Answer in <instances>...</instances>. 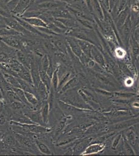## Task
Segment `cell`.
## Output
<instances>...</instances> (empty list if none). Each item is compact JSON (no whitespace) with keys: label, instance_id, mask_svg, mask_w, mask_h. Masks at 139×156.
I'll return each instance as SVG.
<instances>
[{"label":"cell","instance_id":"6da1fadb","mask_svg":"<svg viewBox=\"0 0 139 156\" xmlns=\"http://www.w3.org/2000/svg\"><path fill=\"white\" fill-rule=\"evenodd\" d=\"M3 18L7 27L15 30L17 32H19L22 36H26L30 37L36 36L33 34H31V32H29L28 30L24 28L12 16L10 18Z\"/></svg>","mask_w":139,"mask_h":156},{"label":"cell","instance_id":"7a4b0ae2","mask_svg":"<svg viewBox=\"0 0 139 156\" xmlns=\"http://www.w3.org/2000/svg\"><path fill=\"white\" fill-rule=\"evenodd\" d=\"M0 41L4 43L6 45L11 48L16 50L24 49L25 46L23 41L17 37V36H3L0 37Z\"/></svg>","mask_w":139,"mask_h":156},{"label":"cell","instance_id":"3957f363","mask_svg":"<svg viewBox=\"0 0 139 156\" xmlns=\"http://www.w3.org/2000/svg\"><path fill=\"white\" fill-rule=\"evenodd\" d=\"M12 16L24 28L26 29V30H28L29 32L33 34L35 36H40L41 37L47 38V39H48V37L49 38V37H51V36H47L45 34H43V33L37 30L36 28H35V27H34L32 25H30V23H28L26 21H25V20H23L21 17L16 16V15H12Z\"/></svg>","mask_w":139,"mask_h":156},{"label":"cell","instance_id":"277c9868","mask_svg":"<svg viewBox=\"0 0 139 156\" xmlns=\"http://www.w3.org/2000/svg\"><path fill=\"white\" fill-rule=\"evenodd\" d=\"M67 5V4L65 3L56 0L55 1H45L41 2L38 4L37 6L39 9L41 11H50L58 9L60 7H65Z\"/></svg>","mask_w":139,"mask_h":156},{"label":"cell","instance_id":"5b68a950","mask_svg":"<svg viewBox=\"0 0 139 156\" xmlns=\"http://www.w3.org/2000/svg\"><path fill=\"white\" fill-rule=\"evenodd\" d=\"M130 13V10L129 6H128L125 8V9L121 11L117 15L115 19V25H116V29L117 31H120V33L122 30V27L123 26V24L125 23V21L127 20L128 16Z\"/></svg>","mask_w":139,"mask_h":156},{"label":"cell","instance_id":"8992f818","mask_svg":"<svg viewBox=\"0 0 139 156\" xmlns=\"http://www.w3.org/2000/svg\"><path fill=\"white\" fill-rule=\"evenodd\" d=\"M49 12L55 18H75L67 6L60 7Z\"/></svg>","mask_w":139,"mask_h":156},{"label":"cell","instance_id":"52a82bcc","mask_svg":"<svg viewBox=\"0 0 139 156\" xmlns=\"http://www.w3.org/2000/svg\"><path fill=\"white\" fill-rule=\"evenodd\" d=\"M16 55L18 62L25 67L30 70L31 58L28 56V55H26L22 50H17Z\"/></svg>","mask_w":139,"mask_h":156},{"label":"cell","instance_id":"ba28073f","mask_svg":"<svg viewBox=\"0 0 139 156\" xmlns=\"http://www.w3.org/2000/svg\"><path fill=\"white\" fill-rule=\"evenodd\" d=\"M31 0H20L17 6L12 12L14 15L19 16L26 11L30 6Z\"/></svg>","mask_w":139,"mask_h":156},{"label":"cell","instance_id":"9c48e42d","mask_svg":"<svg viewBox=\"0 0 139 156\" xmlns=\"http://www.w3.org/2000/svg\"><path fill=\"white\" fill-rule=\"evenodd\" d=\"M132 29L133 28V23H132L131 14L129 15L127 17V20L125 21V23L123 24V26L122 27V30L120 33L123 34L126 39H127L130 35Z\"/></svg>","mask_w":139,"mask_h":156},{"label":"cell","instance_id":"30bf717a","mask_svg":"<svg viewBox=\"0 0 139 156\" xmlns=\"http://www.w3.org/2000/svg\"><path fill=\"white\" fill-rule=\"evenodd\" d=\"M92 5L93 9V14L95 15L99 20H103V13L102 6L99 0H92Z\"/></svg>","mask_w":139,"mask_h":156},{"label":"cell","instance_id":"8fae6325","mask_svg":"<svg viewBox=\"0 0 139 156\" xmlns=\"http://www.w3.org/2000/svg\"><path fill=\"white\" fill-rule=\"evenodd\" d=\"M61 22L68 28L72 29L81 27L75 18H55Z\"/></svg>","mask_w":139,"mask_h":156},{"label":"cell","instance_id":"7c38bea8","mask_svg":"<svg viewBox=\"0 0 139 156\" xmlns=\"http://www.w3.org/2000/svg\"><path fill=\"white\" fill-rule=\"evenodd\" d=\"M18 78H21V79L27 82L30 84L33 85L34 87L32 75L29 69H27L26 67L23 68V70L20 73H18Z\"/></svg>","mask_w":139,"mask_h":156},{"label":"cell","instance_id":"4fadbf2b","mask_svg":"<svg viewBox=\"0 0 139 156\" xmlns=\"http://www.w3.org/2000/svg\"><path fill=\"white\" fill-rule=\"evenodd\" d=\"M66 40L67 42L68 43L69 46L70 47L71 49L72 50L73 52L76 55H81V48L75 38L68 36V37H66Z\"/></svg>","mask_w":139,"mask_h":156},{"label":"cell","instance_id":"5bb4252c","mask_svg":"<svg viewBox=\"0 0 139 156\" xmlns=\"http://www.w3.org/2000/svg\"><path fill=\"white\" fill-rule=\"evenodd\" d=\"M23 20L30 23L35 28L37 27H48L47 23H45L41 18L39 17H31V18H23Z\"/></svg>","mask_w":139,"mask_h":156},{"label":"cell","instance_id":"9a60e30c","mask_svg":"<svg viewBox=\"0 0 139 156\" xmlns=\"http://www.w3.org/2000/svg\"><path fill=\"white\" fill-rule=\"evenodd\" d=\"M39 73L41 81L45 85L49 93L51 89V78L49 77L46 71H43L42 69H39Z\"/></svg>","mask_w":139,"mask_h":156},{"label":"cell","instance_id":"2e32d148","mask_svg":"<svg viewBox=\"0 0 139 156\" xmlns=\"http://www.w3.org/2000/svg\"><path fill=\"white\" fill-rule=\"evenodd\" d=\"M36 89V92L37 94L40 96L41 99L43 100H47L49 95V93L48 91L47 87L41 81L37 85Z\"/></svg>","mask_w":139,"mask_h":156},{"label":"cell","instance_id":"e0dca14e","mask_svg":"<svg viewBox=\"0 0 139 156\" xmlns=\"http://www.w3.org/2000/svg\"><path fill=\"white\" fill-rule=\"evenodd\" d=\"M50 111V108H49V104L47 101H45L44 103L42 108H41V117L42 118L43 122L45 123V124L47 123L48 122V119H49V112Z\"/></svg>","mask_w":139,"mask_h":156},{"label":"cell","instance_id":"ac0fdd59","mask_svg":"<svg viewBox=\"0 0 139 156\" xmlns=\"http://www.w3.org/2000/svg\"><path fill=\"white\" fill-rule=\"evenodd\" d=\"M4 78L7 81V83L12 85L14 87H19L20 88L19 83L16 76L11 75L9 73H4L3 74Z\"/></svg>","mask_w":139,"mask_h":156},{"label":"cell","instance_id":"d6986e66","mask_svg":"<svg viewBox=\"0 0 139 156\" xmlns=\"http://www.w3.org/2000/svg\"><path fill=\"white\" fill-rule=\"evenodd\" d=\"M12 121H14L21 124H36L32 121V120L30 119L28 115H16L14 119H12Z\"/></svg>","mask_w":139,"mask_h":156},{"label":"cell","instance_id":"ffe728a7","mask_svg":"<svg viewBox=\"0 0 139 156\" xmlns=\"http://www.w3.org/2000/svg\"><path fill=\"white\" fill-rule=\"evenodd\" d=\"M35 142L36 145L38 148L39 151H40L42 154H47V155H51L52 154L50 149H49V147H48L45 143H43L41 140H36Z\"/></svg>","mask_w":139,"mask_h":156},{"label":"cell","instance_id":"44dd1931","mask_svg":"<svg viewBox=\"0 0 139 156\" xmlns=\"http://www.w3.org/2000/svg\"><path fill=\"white\" fill-rule=\"evenodd\" d=\"M76 20L78 22L80 26L84 28L89 29V30H94L95 22H92L89 20L76 18Z\"/></svg>","mask_w":139,"mask_h":156},{"label":"cell","instance_id":"7402d4cb","mask_svg":"<svg viewBox=\"0 0 139 156\" xmlns=\"http://www.w3.org/2000/svg\"><path fill=\"white\" fill-rule=\"evenodd\" d=\"M43 11L38 9V10H28L27 9L25 11L23 14L18 16L20 17L23 18H31V17H39L42 13Z\"/></svg>","mask_w":139,"mask_h":156},{"label":"cell","instance_id":"603a6c76","mask_svg":"<svg viewBox=\"0 0 139 156\" xmlns=\"http://www.w3.org/2000/svg\"><path fill=\"white\" fill-rule=\"evenodd\" d=\"M22 36L19 32L9 27H3L0 28V37L3 36Z\"/></svg>","mask_w":139,"mask_h":156},{"label":"cell","instance_id":"cb8c5ba5","mask_svg":"<svg viewBox=\"0 0 139 156\" xmlns=\"http://www.w3.org/2000/svg\"><path fill=\"white\" fill-rule=\"evenodd\" d=\"M17 79L19 83L20 88H21L25 92H28L34 94V87H32V85L30 84L27 82L21 79V78H17Z\"/></svg>","mask_w":139,"mask_h":156},{"label":"cell","instance_id":"d4e9b609","mask_svg":"<svg viewBox=\"0 0 139 156\" xmlns=\"http://www.w3.org/2000/svg\"><path fill=\"white\" fill-rule=\"evenodd\" d=\"M28 116L32 120L33 122L36 124H40L41 126H43V124H45V123L43 122L42 117H41L40 112H33L32 114L28 115Z\"/></svg>","mask_w":139,"mask_h":156},{"label":"cell","instance_id":"484cf974","mask_svg":"<svg viewBox=\"0 0 139 156\" xmlns=\"http://www.w3.org/2000/svg\"><path fill=\"white\" fill-rule=\"evenodd\" d=\"M25 95L26 99L30 105L33 106H36L39 104V99H37L36 96L32 93L25 92Z\"/></svg>","mask_w":139,"mask_h":156},{"label":"cell","instance_id":"4316f807","mask_svg":"<svg viewBox=\"0 0 139 156\" xmlns=\"http://www.w3.org/2000/svg\"><path fill=\"white\" fill-rule=\"evenodd\" d=\"M12 90H14L15 92L16 93V94H17L19 98L21 101L23 103L26 105H29V106L31 105L26 99V97L25 95V91L23 90H22L21 88H19V87H12Z\"/></svg>","mask_w":139,"mask_h":156},{"label":"cell","instance_id":"83f0119b","mask_svg":"<svg viewBox=\"0 0 139 156\" xmlns=\"http://www.w3.org/2000/svg\"><path fill=\"white\" fill-rule=\"evenodd\" d=\"M50 40L55 44L58 51L64 52L66 50L65 43L61 39H54L51 37Z\"/></svg>","mask_w":139,"mask_h":156},{"label":"cell","instance_id":"f1b7e54d","mask_svg":"<svg viewBox=\"0 0 139 156\" xmlns=\"http://www.w3.org/2000/svg\"><path fill=\"white\" fill-rule=\"evenodd\" d=\"M40 62L41 68L40 69H42L43 71L46 72L49 65V56L46 54H44L42 57Z\"/></svg>","mask_w":139,"mask_h":156},{"label":"cell","instance_id":"f546056e","mask_svg":"<svg viewBox=\"0 0 139 156\" xmlns=\"http://www.w3.org/2000/svg\"><path fill=\"white\" fill-rule=\"evenodd\" d=\"M58 69H56L54 72L53 76L51 79V87L54 90H57L58 89Z\"/></svg>","mask_w":139,"mask_h":156},{"label":"cell","instance_id":"4dcf8cb0","mask_svg":"<svg viewBox=\"0 0 139 156\" xmlns=\"http://www.w3.org/2000/svg\"><path fill=\"white\" fill-rule=\"evenodd\" d=\"M36 29L40 32H42L43 34H45L47 36L54 37V36H57L59 35V34H56L55 32H54L53 30H51L48 27H37Z\"/></svg>","mask_w":139,"mask_h":156},{"label":"cell","instance_id":"1f68e13d","mask_svg":"<svg viewBox=\"0 0 139 156\" xmlns=\"http://www.w3.org/2000/svg\"><path fill=\"white\" fill-rule=\"evenodd\" d=\"M44 45L46 50L50 52L55 53L56 51H58L55 44L50 40H49H49H46V41H44Z\"/></svg>","mask_w":139,"mask_h":156},{"label":"cell","instance_id":"d6a6232c","mask_svg":"<svg viewBox=\"0 0 139 156\" xmlns=\"http://www.w3.org/2000/svg\"><path fill=\"white\" fill-rule=\"evenodd\" d=\"M19 1L20 0H11L9 2H7L6 3L7 9L11 12H12L17 6Z\"/></svg>","mask_w":139,"mask_h":156},{"label":"cell","instance_id":"836d02e7","mask_svg":"<svg viewBox=\"0 0 139 156\" xmlns=\"http://www.w3.org/2000/svg\"><path fill=\"white\" fill-rule=\"evenodd\" d=\"M7 94L8 98H9V99H11V101H21L19 98L17 94L13 90H12L7 91Z\"/></svg>","mask_w":139,"mask_h":156},{"label":"cell","instance_id":"e575fe53","mask_svg":"<svg viewBox=\"0 0 139 156\" xmlns=\"http://www.w3.org/2000/svg\"><path fill=\"white\" fill-rule=\"evenodd\" d=\"M49 67L48 68L47 70L46 71V73H47V75L49 76V77L51 78H52L53 76V73L55 71V69L54 68V65H53V59L51 58L50 56H49Z\"/></svg>","mask_w":139,"mask_h":156},{"label":"cell","instance_id":"d590c367","mask_svg":"<svg viewBox=\"0 0 139 156\" xmlns=\"http://www.w3.org/2000/svg\"><path fill=\"white\" fill-rule=\"evenodd\" d=\"M11 60L12 59H11L9 57V55L6 53L4 51L0 52V62L8 64L10 62Z\"/></svg>","mask_w":139,"mask_h":156},{"label":"cell","instance_id":"8d00e7d4","mask_svg":"<svg viewBox=\"0 0 139 156\" xmlns=\"http://www.w3.org/2000/svg\"><path fill=\"white\" fill-rule=\"evenodd\" d=\"M23 104L21 101H13L11 104V107L15 110H19L23 108Z\"/></svg>","mask_w":139,"mask_h":156},{"label":"cell","instance_id":"74e56055","mask_svg":"<svg viewBox=\"0 0 139 156\" xmlns=\"http://www.w3.org/2000/svg\"><path fill=\"white\" fill-rule=\"evenodd\" d=\"M12 14L6 11L4 9L0 7V16L3 18H10L12 17Z\"/></svg>","mask_w":139,"mask_h":156},{"label":"cell","instance_id":"f35d334b","mask_svg":"<svg viewBox=\"0 0 139 156\" xmlns=\"http://www.w3.org/2000/svg\"><path fill=\"white\" fill-rule=\"evenodd\" d=\"M53 23H54L57 27H58L59 28L61 29L62 30L65 31V32L67 31V30L69 29V28H68L67 27H65V26L61 22H60V21H59L58 20H57L56 19H55L54 20V21H53Z\"/></svg>","mask_w":139,"mask_h":156},{"label":"cell","instance_id":"ab89813d","mask_svg":"<svg viewBox=\"0 0 139 156\" xmlns=\"http://www.w3.org/2000/svg\"><path fill=\"white\" fill-rule=\"evenodd\" d=\"M85 3L86 4L87 6L88 7L89 11L92 14H93V9H92V0H85Z\"/></svg>","mask_w":139,"mask_h":156},{"label":"cell","instance_id":"60d3db41","mask_svg":"<svg viewBox=\"0 0 139 156\" xmlns=\"http://www.w3.org/2000/svg\"><path fill=\"white\" fill-rule=\"evenodd\" d=\"M67 4V5H71L73 4L76 3L81 1V0H58Z\"/></svg>","mask_w":139,"mask_h":156},{"label":"cell","instance_id":"b9f144b4","mask_svg":"<svg viewBox=\"0 0 139 156\" xmlns=\"http://www.w3.org/2000/svg\"><path fill=\"white\" fill-rule=\"evenodd\" d=\"M6 122V116L4 114H0V126H3Z\"/></svg>","mask_w":139,"mask_h":156},{"label":"cell","instance_id":"7bdbcfd3","mask_svg":"<svg viewBox=\"0 0 139 156\" xmlns=\"http://www.w3.org/2000/svg\"><path fill=\"white\" fill-rule=\"evenodd\" d=\"M10 1H11V0H5V1L6 3H7V2H9Z\"/></svg>","mask_w":139,"mask_h":156}]
</instances>
